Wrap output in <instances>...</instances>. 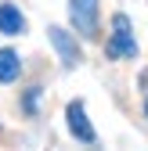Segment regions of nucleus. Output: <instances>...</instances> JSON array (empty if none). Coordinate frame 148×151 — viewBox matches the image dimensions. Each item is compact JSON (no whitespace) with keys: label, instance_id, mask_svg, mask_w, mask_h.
I'll return each mask as SVG.
<instances>
[{"label":"nucleus","instance_id":"1","mask_svg":"<svg viewBox=\"0 0 148 151\" xmlns=\"http://www.w3.org/2000/svg\"><path fill=\"white\" fill-rule=\"evenodd\" d=\"M108 58H137V40L130 32V18L116 14L112 18V40H108Z\"/></svg>","mask_w":148,"mask_h":151},{"label":"nucleus","instance_id":"2","mask_svg":"<svg viewBox=\"0 0 148 151\" xmlns=\"http://www.w3.org/2000/svg\"><path fill=\"white\" fill-rule=\"evenodd\" d=\"M69 18L80 36H98V0H69Z\"/></svg>","mask_w":148,"mask_h":151},{"label":"nucleus","instance_id":"3","mask_svg":"<svg viewBox=\"0 0 148 151\" xmlns=\"http://www.w3.org/2000/svg\"><path fill=\"white\" fill-rule=\"evenodd\" d=\"M47 36H51V43H54V50H58V58L69 65V68H76L80 61H83V54H80V43L72 40V36L65 32V29H58V25H51L47 29Z\"/></svg>","mask_w":148,"mask_h":151},{"label":"nucleus","instance_id":"4","mask_svg":"<svg viewBox=\"0 0 148 151\" xmlns=\"http://www.w3.org/2000/svg\"><path fill=\"white\" fill-rule=\"evenodd\" d=\"M65 119H69V129H72V137H76V140H83V144H94V140H98L94 126L87 122V108H83V101H72V104L65 108Z\"/></svg>","mask_w":148,"mask_h":151},{"label":"nucleus","instance_id":"5","mask_svg":"<svg viewBox=\"0 0 148 151\" xmlns=\"http://www.w3.org/2000/svg\"><path fill=\"white\" fill-rule=\"evenodd\" d=\"M22 29H25L22 11H18L15 4H0V32H4V36H18Z\"/></svg>","mask_w":148,"mask_h":151},{"label":"nucleus","instance_id":"6","mask_svg":"<svg viewBox=\"0 0 148 151\" xmlns=\"http://www.w3.org/2000/svg\"><path fill=\"white\" fill-rule=\"evenodd\" d=\"M18 72H22L18 54L4 47V50H0V83H15V79H18Z\"/></svg>","mask_w":148,"mask_h":151},{"label":"nucleus","instance_id":"7","mask_svg":"<svg viewBox=\"0 0 148 151\" xmlns=\"http://www.w3.org/2000/svg\"><path fill=\"white\" fill-rule=\"evenodd\" d=\"M144 115H148V101H144Z\"/></svg>","mask_w":148,"mask_h":151}]
</instances>
